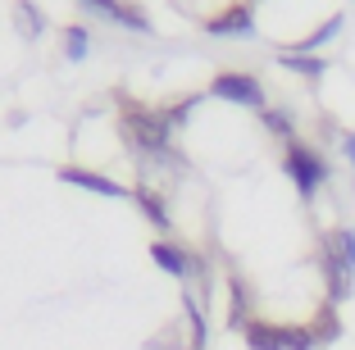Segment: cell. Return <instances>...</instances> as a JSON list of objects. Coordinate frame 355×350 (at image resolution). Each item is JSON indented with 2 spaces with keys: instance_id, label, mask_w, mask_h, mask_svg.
I'll list each match as a JSON object with an SVG mask.
<instances>
[{
  "instance_id": "obj_6",
  "label": "cell",
  "mask_w": 355,
  "mask_h": 350,
  "mask_svg": "<svg viewBox=\"0 0 355 350\" xmlns=\"http://www.w3.org/2000/svg\"><path fill=\"white\" fill-rule=\"evenodd\" d=\"M60 177L69 186H83V191H96V196H114V200H123V196H132L123 182H114V177H105V173H92V168H78V164H64L60 168Z\"/></svg>"
},
{
  "instance_id": "obj_12",
  "label": "cell",
  "mask_w": 355,
  "mask_h": 350,
  "mask_svg": "<svg viewBox=\"0 0 355 350\" xmlns=\"http://www.w3.org/2000/svg\"><path fill=\"white\" fill-rule=\"evenodd\" d=\"M337 28H342V14H333V19H328V23H324L319 32H310V37L301 42V55H305V51H314V46H324L328 37H337Z\"/></svg>"
},
{
  "instance_id": "obj_8",
  "label": "cell",
  "mask_w": 355,
  "mask_h": 350,
  "mask_svg": "<svg viewBox=\"0 0 355 350\" xmlns=\"http://www.w3.org/2000/svg\"><path fill=\"white\" fill-rule=\"evenodd\" d=\"M83 5L105 14V19H114V23H128L132 32H146V14L137 10V5H128V0H83Z\"/></svg>"
},
{
  "instance_id": "obj_5",
  "label": "cell",
  "mask_w": 355,
  "mask_h": 350,
  "mask_svg": "<svg viewBox=\"0 0 355 350\" xmlns=\"http://www.w3.org/2000/svg\"><path fill=\"white\" fill-rule=\"evenodd\" d=\"M209 96L232 100V105H251V110H264V87L255 82L251 73H219V78L209 82Z\"/></svg>"
},
{
  "instance_id": "obj_2",
  "label": "cell",
  "mask_w": 355,
  "mask_h": 350,
  "mask_svg": "<svg viewBox=\"0 0 355 350\" xmlns=\"http://www.w3.org/2000/svg\"><path fill=\"white\" fill-rule=\"evenodd\" d=\"M246 346L251 350H314L324 346L314 323H269V319H246L241 328Z\"/></svg>"
},
{
  "instance_id": "obj_10",
  "label": "cell",
  "mask_w": 355,
  "mask_h": 350,
  "mask_svg": "<svg viewBox=\"0 0 355 350\" xmlns=\"http://www.w3.org/2000/svg\"><path fill=\"white\" fill-rule=\"evenodd\" d=\"M132 196H137V205H141V214H146L150 223L159 227V232H168V227H173V218H168V205H164V196H159V191H150V186H137Z\"/></svg>"
},
{
  "instance_id": "obj_1",
  "label": "cell",
  "mask_w": 355,
  "mask_h": 350,
  "mask_svg": "<svg viewBox=\"0 0 355 350\" xmlns=\"http://www.w3.org/2000/svg\"><path fill=\"white\" fill-rule=\"evenodd\" d=\"M119 128H123L128 146L141 155H168V137H173V123L164 119V110H150V105L128 100L123 114H119Z\"/></svg>"
},
{
  "instance_id": "obj_11",
  "label": "cell",
  "mask_w": 355,
  "mask_h": 350,
  "mask_svg": "<svg viewBox=\"0 0 355 350\" xmlns=\"http://www.w3.org/2000/svg\"><path fill=\"white\" fill-rule=\"evenodd\" d=\"M287 69H301V73H310V78H319L324 73V60H314V55H301V51H282L278 55Z\"/></svg>"
},
{
  "instance_id": "obj_7",
  "label": "cell",
  "mask_w": 355,
  "mask_h": 350,
  "mask_svg": "<svg viewBox=\"0 0 355 350\" xmlns=\"http://www.w3.org/2000/svg\"><path fill=\"white\" fill-rule=\"evenodd\" d=\"M150 259L164 268L168 278H191V255L173 241H150Z\"/></svg>"
},
{
  "instance_id": "obj_9",
  "label": "cell",
  "mask_w": 355,
  "mask_h": 350,
  "mask_svg": "<svg viewBox=\"0 0 355 350\" xmlns=\"http://www.w3.org/2000/svg\"><path fill=\"white\" fill-rule=\"evenodd\" d=\"M205 28L214 32V37H246V32H251V5H228V10L214 14Z\"/></svg>"
},
{
  "instance_id": "obj_4",
  "label": "cell",
  "mask_w": 355,
  "mask_h": 350,
  "mask_svg": "<svg viewBox=\"0 0 355 350\" xmlns=\"http://www.w3.org/2000/svg\"><path fill=\"white\" fill-rule=\"evenodd\" d=\"M282 168H287V177L296 182V191H301L305 200L319 191V186L328 182V164H324V155L319 150H310L305 141H287V150H282Z\"/></svg>"
},
{
  "instance_id": "obj_16",
  "label": "cell",
  "mask_w": 355,
  "mask_h": 350,
  "mask_svg": "<svg viewBox=\"0 0 355 350\" xmlns=\"http://www.w3.org/2000/svg\"><path fill=\"white\" fill-rule=\"evenodd\" d=\"M342 150H346V159H351V168H355V137H351V132L342 137Z\"/></svg>"
},
{
  "instance_id": "obj_14",
  "label": "cell",
  "mask_w": 355,
  "mask_h": 350,
  "mask_svg": "<svg viewBox=\"0 0 355 350\" xmlns=\"http://www.w3.org/2000/svg\"><path fill=\"white\" fill-rule=\"evenodd\" d=\"M64 51H69V60H83V55H87V28H69Z\"/></svg>"
},
{
  "instance_id": "obj_13",
  "label": "cell",
  "mask_w": 355,
  "mask_h": 350,
  "mask_svg": "<svg viewBox=\"0 0 355 350\" xmlns=\"http://www.w3.org/2000/svg\"><path fill=\"white\" fill-rule=\"evenodd\" d=\"M264 123H269V132H278V137H287V141H292V119H287V114L282 110H269V105H264Z\"/></svg>"
},
{
  "instance_id": "obj_15",
  "label": "cell",
  "mask_w": 355,
  "mask_h": 350,
  "mask_svg": "<svg viewBox=\"0 0 355 350\" xmlns=\"http://www.w3.org/2000/svg\"><path fill=\"white\" fill-rule=\"evenodd\" d=\"M19 19H23V37H37V32H42V19H37V10H32V5H19Z\"/></svg>"
},
{
  "instance_id": "obj_3",
  "label": "cell",
  "mask_w": 355,
  "mask_h": 350,
  "mask_svg": "<svg viewBox=\"0 0 355 350\" xmlns=\"http://www.w3.org/2000/svg\"><path fill=\"white\" fill-rule=\"evenodd\" d=\"M355 278V232L351 227H333L324 237V282H328V300H342L351 291Z\"/></svg>"
}]
</instances>
